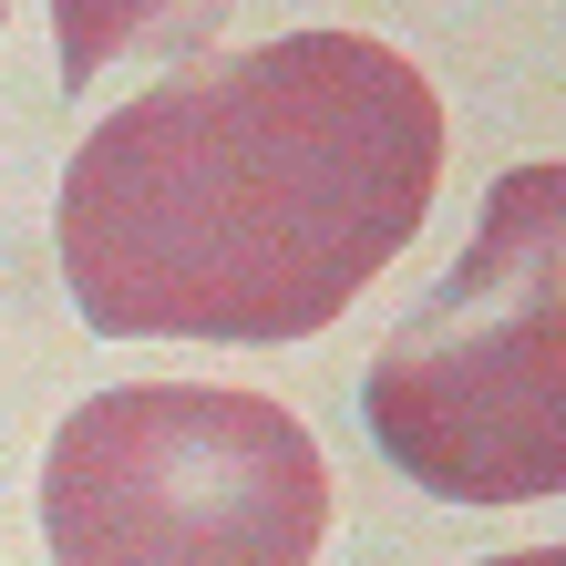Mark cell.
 <instances>
[{
  "label": "cell",
  "instance_id": "3957f363",
  "mask_svg": "<svg viewBox=\"0 0 566 566\" xmlns=\"http://www.w3.org/2000/svg\"><path fill=\"white\" fill-rule=\"evenodd\" d=\"M52 566H319L329 463L310 422L227 381H114L42 453Z\"/></svg>",
  "mask_w": 566,
  "mask_h": 566
},
{
  "label": "cell",
  "instance_id": "5b68a950",
  "mask_svg": "<svg viewBox=\"0 0 566 566\" xmlns=\"http://www.w3.org/2000/svg\"><path fill=\"white\" fill-rule=\"evenodd\" d=\"M474 566H566V536L556 546H515V556H474Z\"/></svg>",
  "mask_w": 566,
  "mask_h": 566
},
{
  "label": "cell",
  "instance_id": "8992f818",
  "mask_svg": "<svg viewBox=\"0 0 566 566\" xmlns=\"http://www.w3.org/2000/svg\"><path fill=\"white\" fill-rule=\"evenodd\" d=\"M0 11H11V0H0Z\"/></svg>",
  "mask_w": 566,
  "mask_h": 566
},
{
  "label": "cell",
  "instance_id": "6da1fadb",
  "mask_svg": "<svg viewBox=\"0 0 566 566\" xmlns=\"http://www.w3.org/2000/svg\"><path fill=\"white\" fill-rule=\"evenodd\" d=\"M443 93L371 31L176 62L62 165L52 248L104 340H310L422 238Z\"/></svg>",
  "mask_w": 566,
  "mask_h": 566
},
{
  "label": "cell",
  "instance_id": "7a4b0ae2",
  "mask_svg": "<svg viewBox=\"0 0 566 566\" xmlns=\"http://www.w3.org/2000/svg\"><path fill=\"white\" fill-rule=\"evenodd\" d=\"M360 422L443 505L566 494V165L484 186L463 258L360 371Z\"/></svg>",
  "mask_w": 566,
  "mask_h": 566
},
{
  "label": "cell",
  "instance_id": "277c9868",
  "mask_svg": "<svg viewBox=\"0 0 566 566\" xmlns=\"http://www.w3.org/2000/svg\"><path fill=\"white\" fill-rule=\"evenodd\" d=\"M217 11H238V0H52L62 83L93 93V73H114V62H135V52H186Z\"/></svg>",
  "mask_w": 566,
  "mask_h": 566
}]
</instances>
